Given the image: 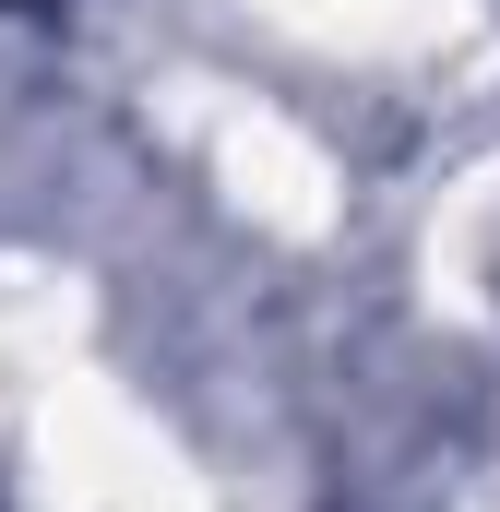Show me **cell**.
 <instances>
[{"label": "cell", "mask_w": 500, "mask_h": 512, "mask_svg": "<svg viewBox=\"0 0 500 512\" xmlns=\"http://www.w3.org/2000/svg\"><path fill=\"white\" fill-rule=\"evenodd\" d=\"M0 12H12V0H0Z\"/></svg>", "instance_id": "obj_1"}]
</instances>
